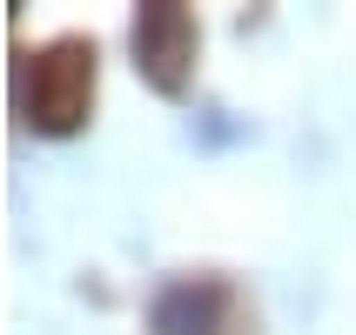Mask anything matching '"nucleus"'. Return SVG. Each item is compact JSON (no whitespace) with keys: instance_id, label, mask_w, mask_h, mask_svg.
<instances>
[{"instance_id":"1","label":"nucleus","mask_w":356,"mask_h":335,"mask_svg":"<svg viewBox=\"0 0 356 335\" xmlns=\"http://www.w3.org/2000/svg\"><path fill=\"white\" fill-rule=\"evenodd\" d=\"M88 101H95V40L67 34L54 47L27 54V67H20V121L34 135H74L88 121Z\"/></svg>"},{"instance_id":"2","label":"nucleus","mask_w":356,"mask_h":335,"mask_svg":"<svg viewBox=\"0 0 356 335\" xmlns=\"http://www.w3.org/2000/svg\"><path fill=\"white\" fill-rule=\"evenodd\" d=\"M128 40H135V67L155 94H181L188 87V67H195V20H188V7L148 0L135 14V34Z\"/></svg>"},{"instance_id":"3","label":"nucleus","mask_w":356,"mask_h":335,"mask_svg":"<svg viewBox=\"0 0 356 335\" xmlns=\"http://www.w3.org/2000/svg\"><path fill=\"white\" fill-rule=\"evenodd\" d=\"M222 316H229V282H216V275H181L148 302L155 335H216Z\"/></svg>"}]
</instances>
